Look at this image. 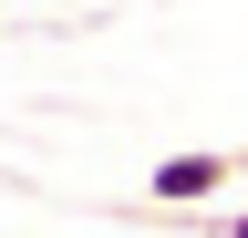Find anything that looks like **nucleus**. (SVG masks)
I'll list each match as a JSON object with an SVG mask.
<instances>
[{
  "instance_id": "7ed1b4c3",
  "label": "nucleus",
  "mask_w": 248,
  "mask_h": 238,
  "mask_svg": "<svg viewBox=\"0 0 248 238\" xmlns=\"http://www.w3.org/2000/svg\"><path fill=\"white\" fill-rule=\"evenodd\" d=\"M0 21H11V0H0Z\"/></svg>"
},
{
  "instance_id": "f03ea898",
  "label": "nucleus",
  "mask_w": 248,
  "mask_h": 238,
  "mask_svg": "<svg viewBox=\"0 0 248 238\" xmlns=\"http://www.w3.org/2000/svg\"><path fill=\"white\" fill-rule=\"evenodd\" d=\"M217 238H248V207H238V218H217Z\"/></svg>"
},
{
  "instance_id": "f257e3e1",
  "label": "nucleus",
  "mask_w": 248,
  "mask_h": 238,
  "mask_svg": "<svg viewBox=\"0 0 248 238\" xmlns=\"http://www.w3.org/2000/svg\"><path fill=\"white\" fill-rule=\"evenodd\" d=\"M238 176H248V145H186V156H155L145 166V197L155 207H197L217 187H238Z\"/></svg>"
}]
</instances>
